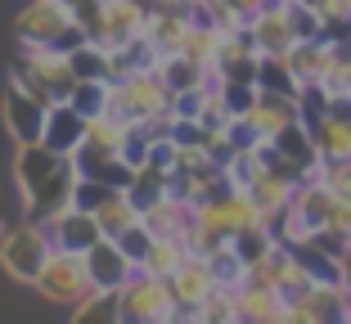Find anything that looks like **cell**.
<instances>
[{"mask_svg":"<svg viewBox=\"0 0 351 324\" xmlns=\"http://www.w3.org/2000/svg\"><path fill=\"white\" fill-rule=\"evenodd\" d=\"M239 324H289V297L266 284L239 288Z\"/></svg>","mask_w":351,"mask_h":324,"instance_id":"obj_14","label":"cell"},{"mask_svg":"<svg viewBox=\"0 0 351 324\" xmlns=\"http://www.w3.org/2000/svg\"><path fill=\"white\" fill-rule=\"evenodd\" d=\"M167 108H171V86L162 82L158 68H140V73L113 82V95H108V113L126 117V122H149Z\"/></svg>","mask_w":351,"mask_h":324,"instance_id":"obj_5","label":"cell"},{"mask_svg":"<svg viewBox=\"0 0 351 324\" xmlns=\"http://www.w3.org/2000/svg\"><path fill=\"white\" fill-rule=\"evenodd\" d=\"M221 27L217 23H194L189 27V36H185V45H180V54H189L194 63H203V68H217L221 63Z\"/></svg>","mask_w":351,"mask_h":324,"instance_id":"obj_21","label":"cell"},{"mask_svg":"<svg viewBox=\"0 0 351 324\" xmlns=\"http://www.w3.org/2000/svg\"><path fill=\"white\" fill-rule=\"evenodd\" d=\"M73 320H122V311H117V293H99V288H95V293H86L82 302L73 306Z\"/></svg>","mask_w":351,"mask_h":324,"instance_id":"obj_25","label":"cell"},{"mask_svg":"<svg viewBox=\"0 0 351 324\" xmlns=\"http://www.w3.org/2000/svg\"><path fill=\"white\" fill-rule=\"evenodd\" d=\"M117 311H122L126 324H176L180 302H176V293H171V279H162V275L140 266V271L126 279V288L117 293Z\"/></svg>","mask_w":351,"mask_h":324,"instance_id":"obj_4","label":"cell"},{"mask_svg":"<svg viewBox=\"0 0 351 324\" xmlns=\"http://www.w3.org/2000/svg\"><path fill=\"white\" fill-rule=\"evenodd\" d=\"M41 140L54 149V153H68V158H73L77 149H82V140H86V113L73 104V99L50 104V113H45V136Z\"/></svg>","mask_w":351,"mask_h":324,"instance_id":"obj_13","label":"cell"},{"mask_svg":"<svg viewBox=\"0 0 351 324\" xmlns=\"http://www.w3.org/2000/svg\"><path fill=\"white\" fill-rule=\"evenodd\" d=\"M63 5H68L73 14H82V10H90V5H99V0H63Z\"/></svg>","mask_w":351,"mask_h":324,"instance_id":"obj_33","label":"cell"},{"mask_svg":"<svg viewBox=\"0 0 351 324\" xmlns=\"http://www.w3.org/2000/svg\"><path fill=\"white\" fill-rule=\"evenodd\" d=\"M50 252H54V243H50V234H45V225L32 221V216H23L0 234V271L10 275L14 284L36 288L45 262H50Z\"/></svg>","mask_w":351,"mask_h":324,"instance_id":"obj_3","label":"cell"},{"mask_svg":"<svg viewBox=\"0 0 351 324\" xmlns=\"http://www.w3.org/2000/svg\"><path fill=\"white\" fill-rule=\"evenodd\" d=\"M207 262H212L217 284H230V288H243V284H248V262H243V252L234 248V239H226L221 248H212Z\"/></svg>","mask_w":351,"mask_h":324,"instance_id":"obj_22","label":"cell"},{"mask_svg":"<svg viewBox=\"0 0 351 324\" xmlns=\"http://www.w3.org/2000/svg\"><path fill=\"white\" fill-rule=\"evenodd\" d=\"M36 293H41L50 306H77L86 293H95V279H90V266H86V252L54 248L50 262H45V271H41V279H36Z\"/></svg>","mask_w":351,"mask_h":324,"instance_id":"obj_6","label":"cell"},{"mask_svg":"<svg viewBox=\"0 0 351 324\" xmlns=\"http://www.w3.org/2000/svg\"><path fill=\"white\" fill-rule=\"evenodd\" d=\"M117 243H122V252L131 257L135 266H140V262H145V252H149V243H154V234L145 230V221H135L131 230H122V234H117Z\"/></svg>","mask_w":351,"mask_h":324,"instance_id":"obj_29","label":"cell"},{"mask_svg":"<svg viewBox=\"0 0 351 324\" xmlns=\"http://www.w3.org/2000/svg\"><path fill=\"white\" fill-rule=\"evenodd\" d=\"M189 262V243L185 239H176V234H154V243H149V252H145V271H154V275H162V279H171L180 266Z\"/></svg>","mask_w":351,"mask_h":324,"instance_id":"obj_17","label":"cell"},{"mask_svg":"<svg viewBox=\"0 0 351 324\" xmlns=\"http://www.w3.org/2000/svg\"><path fill=\"white\" fill-rule=\"evenodd\" d=\"M347 5H351V0H347Z\"/></svg>","mask_w":351,"mask_h":324,"instance_id":"obj_34","label":"cell"},{"mask_svg":"<svg viewBox=\"0 0 351 324\" xmlns=\"http://www.w3.org/2000/svg\"><path fill=\"white\" fill-rule=\"evenodd\" d=\"M338 271H342V284H351V239L338 248Z\"/></svg>","mask_w":351,"mask_h":324,"instance_id":"obj_32","label":"cell"},{"mask_svg":"<svg viewBox=\"0 0 351 324\" xmlns=\"http://www.w3.org/2000/svg\"><path fill=\"white\" fill-rule=\"evenodd\" d=\"M324 180L338 199H351V158H338V162H324Z\"/></svg>","mask_w":351,"mask_h":324,"instance_id":"obj_31","label":"cell"},{"mask_svg":"<svg viewBox=\"0 0 351 324\" xmlns=\"http://www.w3.org/2000/svg\"><path fill=\"white\" fill-rule=\"evenodd\" d=\"M217 288V275H212V262H207L203 252H189V262L171 275V293L180 306H198L207 293Z\"/></svg>","mask_w":351,"mask_h":324,"instance_id":"obj_16","label":"cell"},{"mask_svg":"<svg viewBox=\"0 0 351 324\" xmlns=\"http://www.w3.org/2000/svg\"><path fill=\"white\" fill-rule=\"evenodd\" d=\"M293 122H302L298 95H279V90H261L257 104H252V113H248V126L261 140H275L279 131H289Z\"/></svg>","mask_w":351,"mask_h":324,"instance_id":"obj_12","label":"cell"},{"mask_svg":"<svg viewBox=\"0 0 351 324\" xmlns=\"http://www.w3.org/2000/svg\"><path fill=\"white\" fill-rule=\"evenodd\" d=\"M108 95H113V82H77L73 104L86 117H95V113H108Z\"/></svg>","mask_w":351,"mask_h":324,"instance_id":"obj_27","label":"cell"},{"mask_svg":"<svg viewBox=\"0 0 351 324\" xmlns=\"http://www.w3.org/2000/svg\"><path fill=\"white\" fill-rule=\"evenodd\" d=\"M248 36L257 45V54H289L298 45V27H293V14H289V0H266L248 23Z\"/></svg>","mask_w":351,"mask_h":324,"instance_id":"obj_7","label":"cell"},{"mask_svg":"<svg viewBox=\"0 0 351 324\" xmlns=\"http://www.w3.org/2000/svg\"><path fill=\"white\" fill-rule=\"evenodd\" d=\"M198 324H239V288L217 284V288L198 302Z\"/></svg>","mask_w":351,"mask_h":324,"instance_id":"obj_23","label":"cell"},{"mask_svg":"<svg viewBox=\"0 0 351 324\" xmlns=\"http://www.w3.org/2000/svg\"><path fill=\"white\" fill-rule=\"evenodd\" d=\"M45 225V234H50V243L54 248H68V252H90L99 239H108L104 234V225H99V216L95 212H86V208H63V212H54L50 221H41Z\"/></svg>","mask_w":351,"mask_h":324,"instance_id":"obj_10","label":"cell"},{"mask_svg":"<svg viewBox=\"0 0 351 324\" xmlns=\"http://www.w3.org/2000/svg\"><path fill=\"white\" fill-rule=\"evenodd\" d=\"M45 113H50V108H45L36 95H27L23 86L10 82V90L0 99V117H5V131H10L14 145H36V140L45 136Z\"/></svg>","mask_w":351,"mask_h":324,"instance_id":"obj_9","label":"cell"},{"mask_svg":"<svg viewBox=\"0 0 351 324\" xmlns=\"http://www.w3.org/2000/svg\"><path fill=\"white\" fill-rule=\"evenodd\" d=\"M73 73H77V82H113V73H108V45L82 41L73 50Z\"/></svg>","mask_w":351,"mask_h":324,"instance_id":"obj_24","label":"cell"},{"mask_svg":"<svg viewBox=\"0 0 351 324\" xmlns=\"http://www.w3.org/2000/svg\"><path fill=\"white\" fill-rule=\"evenodd\" d=\"M77 14L63 5V0H27L14 18V41H59L63 32L73 27Z\"/></svg>","mask_w":351,"mask_h":324,"instance_id":"obj_8","label":"cell"},{"mask_svg":"<svg viewBox=\"0 0 351 324\" xmlns=\"http://www.w3.org/2000/svg\"><path fill=\"white\" fill-rule=\"evenodd\" d=\"M77 180H82L77 158L54 153L45 140L14 149V185H19V199H23V216L50 221L54 212L73 208Z\"/></svg>","mask_w":351,"mask_h":324,"instance_id":"obj_1","label":"cell"},{"mask_svg":"<svg viewBox=\"0 0 351 324\" xmlns=\"http://www.w3.org/2000/svg\"><path fill=\"white\" fill-rule=\"evenodd\" d=\"M158 73H162L167 86H171V95L207 86V68H203V63H194L189 54H162V59H158Z\"/></svg>","mask_w":351,"mask_h":324,"instance_id":"obj_18","label":"cell"},{"mask_svg":"<svg viewBox=\"0 0 351 324\" xmlns=\"http://www.w3.org/2000/svg\"><path fill=\"white\" fill-rule=\"evenodd\" d=\"M10 82L23 86L27 95H36L45 108L73 99L77 73H73V54L59 50L50 41H14V63H10Z\"/></svg>","mask_w":351,"mask_h":324,"instance_id":"obj_2","label":"cell"},{"mask_svg":"<svg viewBox=\"0 0 351 324\" xmlns=\"http://www.w3.org/2000/svg\"><path fill=\"white\" fill-rule=\"evenodd\" d=\"M86 266H90V279H95L99 293H122L126 279L140 271V266L122 252V243H117V239H99L90 252H86Z\"/></svg>","mask_w":351,"mask_h":324,"instance_id":"obj_11","label":"cell"},{"mask_svg":"<svg viewBox=\"0 0 351 324\" xmlns=\"http://www.w3.org/2000/svg\"><path fill=\"white\" fill-rule=\"evenodd\" d=\"M140 221H145L149 234H176V239H185L189 225H194V203L176 199V194H162L154 208L140 212Z\"/></svg>","mask_w":351,"mask_h":324,"instance_id":"obj_15","label":"cell"},{"mask_svg":"<svg viewBox=\"0 0 351 324\" xmlns=\"http://www.w3.org/2000/svg\"><path fill=\"white\" fill-rule=\"evenodd\" d=\"M126 194L135 199V208H140V212L154 208L162 194H171V171H162V167H154V162H145V167H135V176H131V185H126Z\"/></svg>","mask_w":351,"mask_h":324,"instance_id":"obj_19","label":"cell"},{"mask_svg":"<svg viewBox=\"0 0 351 324\" xmlns=\"http://www.w3.org/2000/svg\"><path fill=\"white\" fill-rule=\"evenodd\" d=\"M113 189L117 185H108V180H99V176H82V180H77V189H73V203H77V208H86V212H99L104 199H108Z\"/></svg>","mask_w":351,"mask_h":324,"instance_id":"obj_28","label":"cell"},{"mask_svg":"<svg viewBox=\"0 0 351 324\" xmlns=\"http://www.w3.org/2000/svg\"><path fill=\"white\" fill-rule=\"evenodd\" d=\"M347 239H351V199H338L333 212H329V221H324V230H320V243L338 252Z\"/></svg>","mask_w":351,"mask_h":324,"instance_id":"obj_26","label":"cell"},{"mask_svg":"<svg viewBox=\"0 0 351 324\" xmlns=\"http://www.w3.org/2000/svg\"><path fill=\"white\" fill-rule=\"evenodd\" d=\"M95 216H99L104 234H108V239H117L122 230H131L135 221H140V208H135V199L126 194V189H113V194L104 199V208L95 212Z\"/></svg>","mask_w":351,"mask_h":324,"instance_id":"obj_20","label":"cell"},{"mask_svg":"<svg viewBox=\"0 0 351 324\" xmlns=\"http://www.w3.org/2000/svg\"><path fill=\"white\" fill-rule=\"evenodd\" d=\"M149 162H154V167H162V171H176V167H180V140H176V136L154 140V149H149Z\"/></svg>","mask_w":351,"mask_h":324,"instance_id":"obj_30","label":"cell"}]
</instances>
